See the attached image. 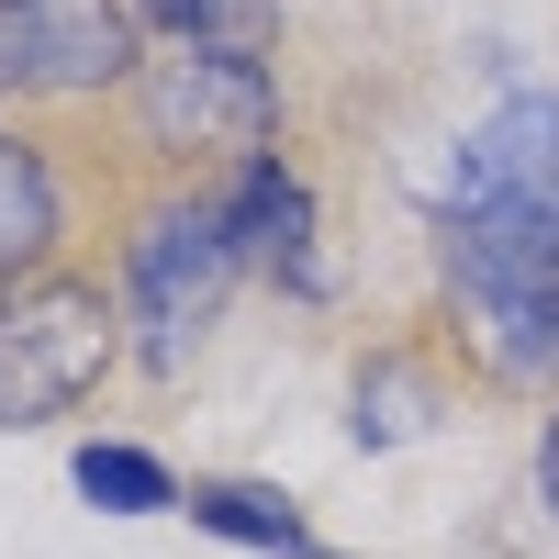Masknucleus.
<instances>
[{"mask_svg": "<svg viewBox=\"0 0 559 559\" xmlns=\"http://www.w3.org/2000/svg\"><path fill=\"white\" fill-rule=\"evenodd\" d=\"M437 269L492 381H559V224L526 202H437Z\"/></svg>", "mask_w": 559, "mask_h": 559, "instance_id": "f257e3e1", "label": "nucleus"}, {"mask_svg": "<svg viewBox=\"0 0 559 559\" xmlns=\"http://www.w3.org/2000/svg\"><path fill=\"white\" fill-rule=\"evenodd\" d=\"M123 347V313L102 302V280L79 269H34L0 292V437L57 426L102 392V369Z\"/></svg>", "mask_w": 559, "mask_h": 559, "instance_id": "f03ea898", "label": "nucleus"}, {"mask_svg": "<svg viewBox=\"0 0 559 559\" xmlns=\"http://www.w3.org/2000/svg\"><path fill=\"white\" fill-rule=\"evenodd\" d=\"M269 123H280L269 57H236V45H168V57L134 68V134L168 146V157L247 168V157H269Z\"/></svg>", "mask_w": 559, "mask_h": 559, "instance_id": "7ed1b4c3", "label": "nucleus"}, {"mask_svg": "<svg viewBox=\"0 0 559 559\" xmlns=\"http://www.w3.org/2000/svg\"><path fill=\"white\" fill-rule=\"evenodd\" d=\"M236 236H224L213 202H168L134 224L123 247V313H134V347H146V369H191V347L213 336L224 292H236Z\"/></svg>", "mask_w": 559, "mask_h": 559, "instance_id": "20e7f679", "label": "nucleus"}, {"mask_svg": "<svg viewBox=\"0 0 559 559\" xmlns=\"http://www.w3.org/2000/svg\"><path fill=\"white\" fill-rule=\"evenodd\" d=\"M146 68L134 0H0V90L12 102H68Z\"/></svg>", "mask_w": 559, "mask_h": 559, "instance_id": "39448f33", "label": "nucleus"}, {"mask_svg": "<svg viewBox=\"0 0 559 559\" xmlns=\"http://www.w3.org/2000/svg\"><path fill=\"white\" fill-rule=\"evenodd\" d=\"M437 202H526V213L559 224V90H526V102H503L481 134H459Z\"/></svg>", "mask_w": 559, "mask_h": 559, "instance_id": "423d86ee", "label": "nucleus"}, {"mask_svg": "<svg viewBox=\"0 0 559 559\" xmlns=\"http://www.w3.org/2000/svg\"><path fill=\"white\" fill-rule=\"evenodd\" d=\"M213 213H224V236H236L247 269H269L280 292H302V302L324 292V258H313V191H302L280 157H247L236 179H224Z\"/></svg>", "mask_w": 559, "mask_h": 559, "instance_id": "0eeeda50", "label": "nucleus"}, {"mask_svg": "<svg viewBox=\"0 0 559 559\" xmlns=\"http://www.w3.org/2000/svg\"><path fill=\"white\" fill-rule=\"evenodd\" d=\"M179 515L213 526V537H236V548H258V559H336V548L302 526V503L269 492V481H191V492H179Z\"/></svg>", "mask_w": 559, "mask_h": 559, "instance_id": "6e6552de", "label": "nucleus"}, {"mask_svg": "<svg viewBox=\"0 0 559 559\" xmlns=\"http://www.w3.org/2000/svg\"><path fill=\"white\" fill-rule=\"evenodd\" d=\"M57 247V168H45L23 134H0V292L45 269Z\"/></svg>", "mask_w": 559, "mask_h": 559, "instance_id": "1a4fd4ad", "label": "nucleus"}, {"mask_svg": "<svg viewBox=\"0 0 559 559\" xmlns=\"http://www.w3.org/2000/svg\"><path fill=\"white\" fill-rule=\"evenodd\" d=\"M134 23H157L168 45H236V57H269V45H280V0H134Z\"/></svg>", "mask_w": 559, "mask_h": 559, "instance_id": "9d476101", "label": "nucleus"}, {"mask_svg": "<svg viewBox=\"0 0 559 559\" xmlns=\"http://www.w3.org/2000/svg\"><path fill=\"white\" fill-rule=\"evenodd\" d=\"M68 481L102 503V515H179V481L157 471L146 448H112V437H90V448L68 459Z\"/></svg>", "mask_w": 559, "mask_h": 559, "instance_id": "9b49d317", "label": "nucleus"}, {"mask_svg": "<svg viewBox=\"0 0 559 559\" xmlns=\"http://www.w3.org/2000/svg\"><path fill=\"white\" fill-rule=\"evenodd\" d=\"M437 426V381L414 358H369L358 369V448H403Z\"/></svg>", "mask_w": 559, "mask_h": 559, "instance_id": "f8f14e48", "label": "nucleus"}, {"mask_svg": "<svg viewBox=\"0 0 559 559\" xmlns=\"http://www.w3.org/2000/svg\"><path fill=\"white\" fill-rule=\"evenodd\" d=\"M537 503L559 515V414H548V437H537Z\"/></svg>", "mask_w": 559, "mask_h": 559, "instance_id": "ddd939ff", "label": "nucleus"}]
</instances>
